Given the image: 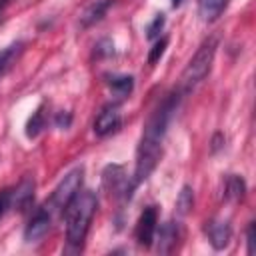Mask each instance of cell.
Listing matches in <instances>:
<instances>
[{
    "mask_svg": "<svg viewBox=\"0 0 256 256\" xmlns=\"http://www.w3.org/2000/svg\"><path fill=\"white\" fill-rule=\"evenodd\" d=\"M182 96L184 94L176 88V90L168 92L162 98V102L150 112V116L144 124L138 148H136V168H134V178H132L136 186L140 182H144L152 174V170L156 168L160 154H162L164 136H166L168 126H170V122H172V118L180 106Z\"/></svg>",
    "mask_w": 256,
    "mask_h": 256,
    "instance_id": "obj_1",
    "label": "cell"
},
{
    "mask_svg": "<svg viewBox=\"0 0 256 256\" xmlns=\"http://www.w3.org/2000/svg\"><path fill=\"white\" fill-rule=\"evenodd\" d=\"M98 208V198L92 190H78V194L68 202V206L64 208V220H66V240L74 250H80L90 222L96 214Z\"/></svg>",
    "mask_w": 256,
    "mask_h": 256,
    "instance_id": "obj_2",
    "label": "cell"
},
{
    "mask_svg": "<svg viewBox=\"0 0 256 256\" xmlns=\"http://www.w3.org/2000/svg\"><path fill=\"white\" fill-rule=\"evenodd\" d=\"M216 48H218V38L216 36H210L200 44V48L190 58V62L186 64V68L180 76L178 90L182 94H188L190 90H194L210 74L212 64H214V56H216Z\"/></svg>",
    "mask_w": 256,
    "mask_h": 256,
    "instance_id": "obj_3",
    "label": "cell"
},
{
    "mask_svg": "<svg viewBox=\"0 0 256 256\" xmlns=\"http://www.w3.org/2000/svg\"><path fill=\"white\" fill-rule=\"evenodd\" d=\"M82 182H84V168L82 166H76L72 168L60 182L58 186L54 188L50 200L46 202V206L54 212H64V208L68 206V202L78 194V190L82 188Z\"/></svg>",
    "mask_w": 256,
    "mask_h": 256,
    "instance_id": "obj_4",
    "label": "cell"
},
{
    "mask_svg": "<svg viewBox=\"0 0 256 256\" xmlns=\"http://www.w3.org/2000/svg\"><path fill=\"white\" fill-rule=\"evenodd\" d=\"M102 184H104V188L112 196L124 198V200L130 198L132 196V190L136 188L134 180H128L124 168L118 166V164H110V166L104 168V172H102Z\"/></svg>",
    "mask_w": 256,
    "mask_h": 256,
    "instance_id": "obj_5",
    "label": "cell"
},
{
    "mask_svg": "<svg viewBox=\"0 0 256 256\" xmlns=\"http://www.w3.org/2000/svg\"><path fill=\"white\" fill-rule=\"evenodd\" d=\"M122 124V112L118 102H108L100 108V112L94 118V134L98 138H106L112 132H116Z\"/></svg>",
    "mask_w": 256,
    "mask_h": 256,
    "instance_id": "obj_6",
    "label": "cell"
},
{
    "mask_svg": "<svg viewBox=\"0 0 256 256\" xmlns=\"http://www.w3.org/2000/svg\"><path fill=\"white\" fill-rule=\"evenodd\" d=\"M156 230H158V210L156 206H146L138 216V222L134 228L136 242L144 248H150L156 238Z\"/></svg>",
    "mask_w": 256,
    "mask_h": 256,
    "instance_id": "obj_7",
    "label": "cell"
},
{
    "mask_svg": "<svg viewBox=\"0 0 256 256\" xmlns=\"http://www.w3.org/2000/svg\"><path fill=\"white\" fill-rule=\"evenodd\" d=\"M52 210L44 204V206H40L32 216H30V220H28V224H26V228H24V240L26 242H38L40 238H44L46 234H48V230H50V226H52Z\"/></svg>",
    "mask_w": 256,
    "mask_h": 256,
    "instance_id": "obj_8",
    "label": "cell"
},
{
    "mask_svg": "<svg viewBox=\"0 0 256 256\" xmlns=\"http://www.w3.org/2000/svg\"><path fill=\"white\" fill-rule=\"evenodd\" d=\"M204 232L208 236V242L212 244L214 250H224L228 244H230V238H232V226L228 220L224 218H212L206 222L204 226Z\"/></svg>",
    "mask_w": 256,
    "mask_h": 256,
    "instance_id": "obj_9",
    "label": "cell"
},
{
    "mask_svg": "<svg viewBox=\"0 0 256 256\" xmlns=\"http://www.w3.org/2000/svg\"><path fill=\"white\" fill-rule=\"evenodd\" d=\"M156 234H158V252L168 254L176 248L180 240V224L174 220H168L160 226V230H156Z\"/></svg>",
    "mask_w": 256,
    "mask_h": 256,
    "instance_id": "obj_10",
    "label": "cell"
},
{
    "mask_svg": "<svg viewBox=\"0 0 256 256\" xmlns=\"http://www.w3.org/2000/svg\"><path fill=\"white\" fill-rule=\"evenodd\" d=\"M34 188L36 184L32 178H24L16 188H12V208L24 212L34 200Z\"/></svg>",
    "mask_w": 256,
    "mask_h": 256,
    "instance_id": "obj_11",
    "label": "cell"
},
{
    "mask_svg": "<svg viewBox=\"0 0 256 256\" xmlns=\"http://www.w3.org/2000/svg\"><path fill=\"white\" fill-rule=\"evenodd\" d=\"M112 4H114V0H94L92 4H88L86 10L80 14V26L88 28V26L100 22Z\"/></svg>",
    "mask_w": 256,
    "mask_h": 256,
    "instance_id": "obj_12",
    "label": "cell"
},
{
    "mask_svg": "<svg viewBox=\"0 0 256 256\" xmlns=\"http://www.w3.org/2000/svg\"><path fill=\"white\" fill-rule=\"evenodd\" d=\"M24 52V42L18 40V42H12L8 44L6 48L0 50V80L6 76V72H10V68L18 62V58L22 56Z\"/></svg>",
    "mask_w": 256,
    "mask_h": 256,
    "instance_id": "obj_13",
    "label": "cell"
},
{
    "mask_svg": "<svg viewBox=\"0 0 256 256\" xmlns=\"http://www.w3.org/2000/svg\"><path fill=\"white\" fill-rule=\"evenodd\" d=\"M106 84L114 96L126 98L134 88V78L130 74H106Z\"/></svg>",
    "mask_w": 256,
    "mask_h": 256,
    "instance_id": "obj_14",
    "label": "cell"
},
{
    "mask_svg": "<svg viewBox=\"0 0 256 256\" xmlns=\"http://www.w3.org/2000/svg\"><path fill=\"white\" fill-rule=\"evenodd\" d=\"M226 4H228V0H198V12H200L202 20L212 22L224 12Z\"/></svg>",
    "mask_w": 256,
    "mask_h": 256,
    "instance_id": "obj_15",
    "label": "cell"
},
{
    "mask_svg": "<svg viewBox=\"0 0 256 256\" xmlns=\"http://www.w3.org/2000/svg\"><path fill=\"white\" fill-rule=\"evenodd\" d=\"M246 192V182L238 174H230L224 182V198L226 200H240Z\"/></svg>",
    "mask_w": 256,
    "mask_h": 256,
    "instance_id": "obj_16",
    "label": "cell"
},
{
    "mask_svg": "<svg viewBox=\"0 0 256 256\" xmlns=\"http://www.w3.org/2000/svg\"><path fill=\"white\" fill-rule=\"evenodd\" d=\"M44 128H46L44 106H38V108L32 112V116L28 118V122H26V136H28V138H36Z\"/></svg>",
    "mask_w": 256,
    "mask_h": 256,
    "instance_id": "obj_17",
    "label": "cell"
},
{
    "mask_svg": "<svg viewBox=\"0 0 256 256\" xmlns=\"http://www.w3.org/2000/svg\"><path fill=\"white\" fill-rule=\"evenodd\" d=\"M194 206V190L190 186H182L178 198H176V212L180 216H186Z\"/></svg>",
    "mask_w": 256,
    "mask_h": 256,
    "instance_id": "obj_18",
    "label": "cell"
},
{
    "mask_svg": "<svg viewBox=\"0 0 256 256\" xmlns=\"http://www.w3.org/2000/svg\"><path fill=\"white\" fill-rule=\"evenodd\" d=\"M166 46H168V38H166V36L158 38V42L152 46V50H150V54H148V62H150V64H156V62L162 58Z\"/></svg>",
    "mask_w": 256,
    "mask_h": 256,
    "instance_id": "obj_19",
    "label": "cell"
},
{
    "mask_svg": "<svg viewBox=\"0 0 256 256\" xmlns=\"http://www.w3.org/2000/svg\"><path fill=\"white\" fill-rule=\"evenodd\" d=\"M162 28H164V14H156L154 20L146 26V36H148L150 40H154V38L160 36V30H162Z\"/></svg>",
    "mask_w": 256,
    "mask_h": 256,
    "instance_id": "obj_20",
    "label": "cell"
},
{
    "mask_svg": "<svg viewBox=\"0 0 256 256\" xmlns=\"http://www.w3.org/2000/svg\"><path fill=\"white\" fill-rule=\"evenodd\" d=\"M10 208H12V188H2L0 190V220Z\"/></svg>",
    "mask_w": 256,
    "mask_h": 256,
    "instance_id": "obj_21",
    "label": "cell"
},
{
    "mask_svg": "<svg viewBox=\"0 0 256 256\" xmlns=\"http://www.w3.org/2000/svg\"><path fill=\"white\" fill-rule=\"evenodd\" d=\"M246 244H248V254H254L256 252V226H254V222H250L246 228Z\"/></svg>",
    "mask_w": 256,
    "mask_h": 256,
    "instance_id": "obj_22",
    "label": "cell"
},
{
    "mask_svg": "<svg viewBox=\"0 0 256 256\" xmlns=\"http://www.w3.org/2000/svg\"><path fill=\"white\" fill-rule=\"evenodd\" d=\"M54 122H56V126H58V128L66 130V128L72 124V114H70V112H58Z\"/></svg>",
    "mask_w": 256,
    "mask_h": 256,
    "instance_id": "obj_23",
    "label": "cell"
},
{
    "mask_svg": "<svg viewBox=\"0 0 256 256\" xmlns=\"http://www.w3.org/2000/svg\"><path fill=\"white\" fill-rule=\"evenodd\" d=\"M8 4H10V0H0V18H2V14H4V10L8 8Z\"/></svg>",
    "mask_w": 256,
    "mask_h": 256,
    "instance_id": "obj_24",
    "label": "cell"
},
{
    "mask_svg": "<svg viewBox=\"0 0 256 256\" xmlns=\"http://www.w3.org/2000/svg\"><path fill=\"white\" fill-rule=\"evenodd\" d=\"M172 4H174V6H178V4H182V0H172Z\"/></svg>",
    "mask_w": 256,
    "mask_h": 256,
    "instance_id": "obj_25",
    "label": "cell"
}]
</instances>
